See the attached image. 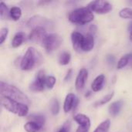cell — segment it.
<instances>
[{
    "instance_id": "obj_1",
    "label": "cell",
    "mask_w": 132,
    "mask_h": 132,
    "mask_svg": "<svg viewBox=\"0 0 132 132\" xmlns=\"http://www.w3.org/2000/svg\"><path fill=\"white\" fill-rule=\"evenodd\" d=\"M43 60L44 59L42 53L34 47L30 46L27 49L21 60L20 68L25 71L31 70L41 65Z\"/></svg>"
},
{
    "instance_id": "obj_2",
    "label": "cell",
    "mask_w": 132,
    "mask_h": 132,
    "mask_svg": "<svg viewBox=\"0 0 132 132\" xmlns=\"http://www.w3.org/2000/svg\"><path fill=\"white\" fill-rule=\"evenodd\" d=\"M0 94L1 96L8 97L26 105H29L31 104L29 97L22 90H20L15 86L11 85L3 81L0 82Z\"/></svg>"
},
{
    "instance_id": "obj_3",
    "label": "cell",
    "mask_w": 132,
    "mask_h": 132,
    "mask_svg": "<svg viewBox=\"0 0 132 132\" xmlns=\"http://www.w3.org/2000/svg\"><path fill=\"white\" fill-rule=\"evenodd\" d=\"M93 12L88 7H81L73 10L68 16L69 20L75 24L84 25L94 20Z\"/></svg>"
},
{
    "instance_id": "obj_4",
    "label": "cell",
    "mask_w": 132,
    "mask_h": 132,
    "mask_svg": "<svg viewBox=\"0 0 132 132\" xmlns=\"http://www.w3.org/2000/svg\"><path fill=\"white\" fill-rule=\"evenodd\" d=\"M0 101H1L2 106L5 109L10 111L11 113H13L20 117H26L28 114V112H29L28 105L15 101L14 100L9 99L3 96H1Z\"/></svg>"
},
{
    "instance_id": "obj_5",
    "label": "cell",
    "mask_w": 132,
    "mask_h": 132,
    "mask_svg": "<svg viewBox=\"0 0 132 132\" xmlns=\"http://www.w3.org/2000/svg\"><path fill=\"white\" fill-rule=\"evenodd\" d=\"M63 43L62 37L57 33L46 34L43 41V45L48 53H52L60 48Z\"/></svg>"
},
{
    "instance_id": "obj_6",
    "label": "cell",
    "mask_w": 132,
    "mask_h": 132,
    "mask_svg": "<svg viewBox=\"0 0 132 132\" xmlns=\"http://www.w3.org/2000/svg\"><path fill=\"white\" fill-rule=\"evenodd\" d=\"M27 26L32 29H34L36 27H41V28H44L46 30L53 29V22L48 19L47 18L39 15L31 17L27 22Z\"/></svg>"
},
{
    "instance_id": "obj_7",
    "label": "cell",
    "mask_w": 132,
    "mask_h": 132,
    "mask_svg": "<svg viewBox=\"0 0 132 132\" xmlns=\"http://www.w3.org/2000/svg\"><path fill=\"white\" fill-rule=\"evenodd\" d=\"M87 7H88L92 12L97 14H107L113 9V6L109 2L103 0L92 1Z\"/></svg>"
},
{
    "instance_id": "obj_8",
    "label": "cell",
    "mask_w": 132,
    "mask_h": 132,
    "mask_svg": "<svg viewBox=\"0 0 132 132\" xmlns=\"http://www.w3.org/2000/svg\"><path fill=\"white\" fill-rule=\"evenodd\" d=\"M46 76L43 70H39L37 73L35 80L30 84L29 89L34 92L43 91L46 87Z\"/></svg>"
},
{
    "instance_id": "obj_9",
    "label": "cell",
    "mask_w": 132,
    "mask_h": 132,
    "mask_svg": "<svg viewBox=\"0 0 132 132\" xmlns=\"http://www.w3.org/2000/svg\"><path fill=\"white\" fill-rule=\"evenodd\" d=\"M46 34V30L44 28L36 27L32 29L30 34L29 35V39L35 43H43V39L45 38Z\"/></svg>"
},
{
    "instance_id": "obj_10",
    "label": "cell",
    "mask_w": 132,
    "mask_h": 132,
    "mask_svg": "<svg viewBox=\"0 0 132 132\" xmlns=\"http://www.w3.org/2000/svg\"><path fill=\"white\" fill-rule=\"evenodd\" d=\"M79 100L77 98L74 94H68L65 98L64 104H63V111L65 113L70 112L71 110H75L76 108L78 106Z\"/></svg>"
},
{
    "instance_id": "obj_11",
    "label": "cell",
    "mask_w": 132,
    "mask_h": 132,
    "mask_svg": "<svg viewBox=\"0 0 132 132\" xmlns=\"http://www.w3.org/2000/svg\"><path fill=\"white\" fill-rule=\"evenodd\" d=\"M88 77V71L87 69L85 68H82L80 71L79 73L76 78V81H75V87H76V90L79 92L82 91L85 87L87 80Z\"/></svg>"
},
{
    "instance_id": "obj_12",
    "label": "cell",
    "mask_w": 132,
    "mask_h": 132,
    "mask_svg": "<svg viewBox=\"0 0 132 132\" xmlns=\"http://www.w3.org/2000/svg\"><path fill=\"white\" fill-rule=\"evenodd\" d=\"M84 37L85 36L83 34L77 31H74L71 33V41H72L73 48L77 52L82 51V46L84 40Z\"/></svg>"
},
{
    "instance_id": "obj_13",
    "label": "cell",
    "mask_w": 132,
    "mask_h": 132,
    "mask_svg": "<svg viewBox=\"0 0 132 132\" xmlns=\"http://www.w3.org/2000/svg\"><path fill=\"white\" fill-rule=\"evenodd\" d=\"M94 46V35L88 32L84 37V40L82 46V51L89 52L91 50H93Z\"/></svg>"
},
{
    "instance_id": "obj_14",
    "label": "cell",
    "mask_w": 132,
    "mask_h": 132,
    "mask_svg": "<svg viewBox=\"0 0 132 132\" xmlns=\"http://www.w3.org/2000/svg\"><path fill=\"white\" fill-rule=\"evenodd\" d=\"M124 104H125V102L121 100L111 103V104L108 108L109 114L113 117L117 116L120 113V111H121V109L124 106Z\"/></svg>"
},
{
    "instance_id": "obj_15",
    "label": "cell",
    "mask_w": 132,
    "mask_h": 132,
    "mask_svg": "<svg viewBox=\"0 0 132 132\" xmlns=\"http://www.w3.org/2000/svg\"><path fill=\"white\" fill-rule=\"evenodd\" d=\"M105 82V76L104 74H101L97 76L93 81L91 84V88L94 92H97L103 88L104 84Z\"/></svg>"
},
{
    "instance_id": "obj_16",
    "label": "cell",
    "mask_w": 132,
    "mask_h": 132,
    "mask_svg": "<svg viewBox=\"0 0 132 132\" xmlns=\"http://www.w3.org/2000/svg\"><path fill=\"white\" fill-rule=\"evenodd\" d=\"M26 35L23 32H18L15 34L12 40V46L13 48H17L19 46H20L24 39H25Z\"/></svg>"
},
{
    "instance_id": "obj_17",
    "label": "cell",
    "mask_w": 132,
    "mask_h": 132,
    "mask_svg": "<svg viewBox=\"0 0 132 132\" xmlns=\"http://www.w3.org/2000/svg\"><path fill=\"white\" fill-rule=\"evenodd\" d=\"M43 126L33 122V121H28L24 125V129L27 132H40L43 130Z\"/></svg>"
},
{
    "instance_id": "obj_18",
    "label": "cell",
    "mask_w": 132,
    "mask_h": 132,
    "mask_svg": "<svg viewBox=\"0 0 132 132\" xmlns=\"http://www.w3.org/2000/svg\"><path fill=\"white\" fill-rule=\"evenodd\" d=\"M132 60V53H127L124 56H122L121 57V59L118 60V65H117V68L118 70H121L123 68H125L128 63L129 62Z\"/></svg>"
},
{
    "instance_id": "obj_19",
    "label": "cell",
    "mask_w": 132,
    "mask_h": 132,
    "mask_svg": "<svg viewBox=\"0 0 132 132\" xmlns=\"http://www.w3.org/2000/svg\"><path fill=\"white\" fill-rule=\"evenodd\" d=\"M73 119L77 124H79V125H89V126H90V120L85 114H77L73 117Z\"/></svg>"
},
{
    "instance_id": "obj_20",
    "label": "cell",
    "mask_w": 132,
    "mask_h": 132,
    "mask_svg": "<svg viewBox=\"0 0 132 132\" xmlns=\"http://www.w3.org/2000/svg\"><path fill=\"white\" fill-rule=\"evenodd\" d=\"M114 95V92H111V93H110V94H108L105 95V96H104V97H103L101 99H100L99 101H96V102L94 104V105H93V106H94V108H98V107H101V106H103V105H104V104H108L109 101H111V99L113 98Z\"/></svg>"
},
{
    "instance_id": "obj_21",
    "label": "cell",
    "mask_w": 132,
    "mask_h": 132,
    "mask_svg": "<svg viewBox=\"0 0 132 132\" xmlns=\"http://www.w3.org/2000/svg\"><path fill=\"white\" fill-rule=\"evenodd\" d=\"M9 16L15 21H18L22 16V9L18 6H12L9 10Z\"/></svg>"
},
{
    "instance_id": "obj_22",
    "label": "cell",
    "mask_w": 132,
    "mask_h": 132,
    "mask_svg": "<svg viewBox=\"0 0 132 132\" xmlns=\"http://www.w3.org/2000/svg\"><path fill=\"white\" fill-rule=\"evenodd\" d=\"M111 126V121L109 119L104 121L103 122H101L97 127V128L94 130V132H108L109 128Z\"/></svg>"
},
{
    "instance_id": "obj_23",
    "label": "cell",
    "mask_w": 132,
    "mask_h": 132,
    "mask_svg": "<svg viewBox=\"0 0 132 132\" xmlns=\"http://www.w3.org/2000/svg\"><path fill=\"white\" fill-rule=\"evenodd\" d=\"M28 119H29V121L36 122V123L42 125L43 127V125H45V122H46L44 116L40 115V114H32L28 118Z\"/></svg>"
},
{
    "instance_id": "obj_24",
    "label": "cell",
    "mask_w": 132,
    "mask_h": 132,
    "mask_svg": "<svg viewBox=\"0 0 132 132\" xmlns=\"http://www.w3.org/2000/svg\"><path fill=\"white\" fill-rule=\"evenodd\" d=\"M70 59H71L70 53L68 52H63L60 54V56L59 57V63L63 66L67 65L70 63Z\"/></svg>"
},
{
    "instance_id": "obj_25",
    "label": "cell",
    "mask_w": 132,
    "mask_h": 132,
    "mask_svg": "<svg viewBox=\"0 0 132 132\" xmlns=\"http://www.w3.org/2000/svg\"><path fill=\"white\" fill-rule=\"evenodd\" d=\"M120 17L123 19H132V9L131 8H124L119 12Z\"/></svg>"
},
{
    "instance_id": "obj_26",
    "label": "cell",
    "mask_w": 132,
    "mask_h": 132,
    "mask_svg": "<svg viewBox=\"0 0 132 132\" xmlns=\"http://www.w3.org/2000/svg\"><path fill=\"white\" fill-rule=\"evenodd\" d=\"M51 113L53 115H57L59 114L60 111V104L59 101H57V99H53L51 102Z\"/></svg>"
},
{
    "instance_id": "obj_27",
    "label": "cell",
    "mask_w": 132,
    "mask_h": 132,
    "mask_svg": "<svg viewBox=\"0 0 132 132\" xmlns=\"http://www.w3.org/2000/svg\"><path fill=\"white\" fill-rule=\"evenodd\" d=\"M56 79L53 77V76H49L46 77V87L48 89H53L55 84H56Z\"/></svg>"
},
{
    "instance_id": "obj_28",
    "label": "cell",
    "mask_w": 132,
    "mask_h": 132,
    "mask_svg": "<svg viewBox=\"0 0 132 132\" xmlns=\"http://www.w3.org/2000/svg\"><path fill=\"white\" fill-rule=\"evenodd\" d=\"M71 128V122L70 121H67L56 132H70Z\"/></svg>"
},
{
    "instance_id": "obj_29",
    "label": "cell",
    "mask_w": 132,
    "mask_h": 132,
    "mask_svg": "<svg viewBox=\"0 0 132 132\" xmlns=\"http://www.w3.org/2000/svg\"><path fill=\"white\" fill-rule=\"evenodd\" d=\"M9 34V29L7 28H2L0 29V44H2L6 39Z\"/></svg>"
},
{
    "instance_id": "obj_30",
    "label": "cell",
    "mask_w": 132,
    "mask_h": 132,
    "mask_svg": "<svg viewBox=\"0 0 132 132\" xmlns=\"http://www.w3.org/2000/svg\"><path fill=\"white\" fill-rule=\"evenodd\" d=\"M7 13H9V12H8V7L3 2H2L1 5H0V16H1V18L3 19Z\"/></svg>"
},
{
    "instance_id": "obj_31",
    "label": "cell",
    "mask_w": 132,
    "mask_h": 132,
    "mask_svg": "<svg viewBox=\"0 0 132 132\" xmlns=\"http://www.w3.org/2000/svg\"><path fill=\"white\" fill-rule=\"evenodd\" d=\"M90 128L89 125H79L76 132H89Z\"/></svg>"
},
{
    "instance_id": "obj_32",
    "label": "cell",
    "mask_w": 132,
    "mask_h": 132,
    "mask_svg": "<svg viewBox=\"0 0 132 132\" xmlns=\"http://www.w3.org/2000/svg\"><path fill=\"white\" fill-rule=\"evenodd\" d=\"M128 31H129V39L132 42V21L128 26Z\"/></svg>"
},
{
    "instance_id": "obj_33",
    "label": "cell",
    "mask_w": 132,
    "mask_h": 132,
    "mask_svg": "<svg viewBox=\"0 0 132 132\" xmlns=\"http://www.w3.org/2000/svg\"><path fill=\"white\" fill-rule=\"evenodd\" d=\"M108 62L109 63H114V57L112 56V55H109L108 56Z\"/></svg>"
},
{
    "instance_id": "obj_34",
    "label": "cell",
    "mask_w": 132,
    "mask_h": 132,
    "mask_svg": "<svg viewBox=\"0 0 132 132\" xmlns=\"http://www.w3.org/2000/svg\"><path fill=\"white\" fill-rule=\"evenodd\" d=\"M71 73H72V70H69V71H68L67 76H66V77H65V80H67V79H68V80L70 79V77L71 76Z\"/></svg>"
},
{
    "instance_id": "obj_35",
    "label": "cell",
    "mask_w": 132,
    "mask_h": 132,
    "mask_svg": "<svg viewBox=\"0 0 132 132\" xmlns=\"http://www.w3.org/2000/svg\"><path fill=\"white\" fill-rule=\"evenodd\" d=\"M90 94H91V93H90V91H88V92H87V94H85V97H88V96H90Z\"/></svg>"
},
{
    "instance_id": "obj_36",
    "label": "cell",
    "mask_w": 132,
    "mask_h": 132,
    "mask_svg": "<svg viewBox=\"0 0 132 132\" xmlns=\"http://www.w3.org/2000/svg\"><path fill=\"white\" fill-rule=\"evenodd\" d=\"M131 67H132V62H131Z\"/></svg>"
}]
</instances>
